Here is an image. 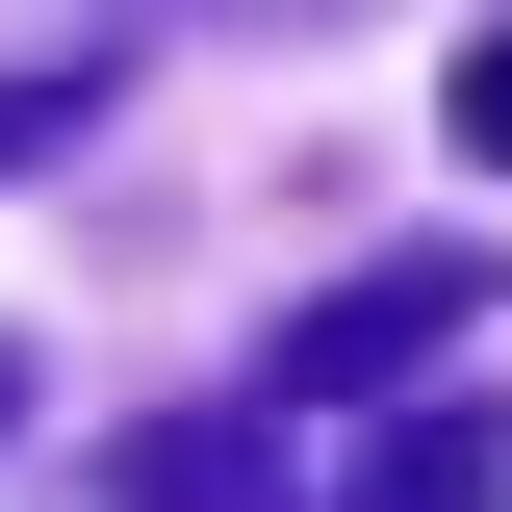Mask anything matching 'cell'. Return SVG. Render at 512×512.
Returning <instances> with one entry per match:
<instances>
[{
    "instance_id": "1",
    "label": "cell",
    "mask_w": 512,
    "mask_h": 512,
    "mask_svg": "<svg viewBox=\"0 0 512 512\" xmlns=\"http://www.w3.org/2000/svg\"><path fill=\"white\" fill-rule=\"evenodd\" d=\"M487 154H512V52H487Z\"/></svg>"
}]
</instances>
